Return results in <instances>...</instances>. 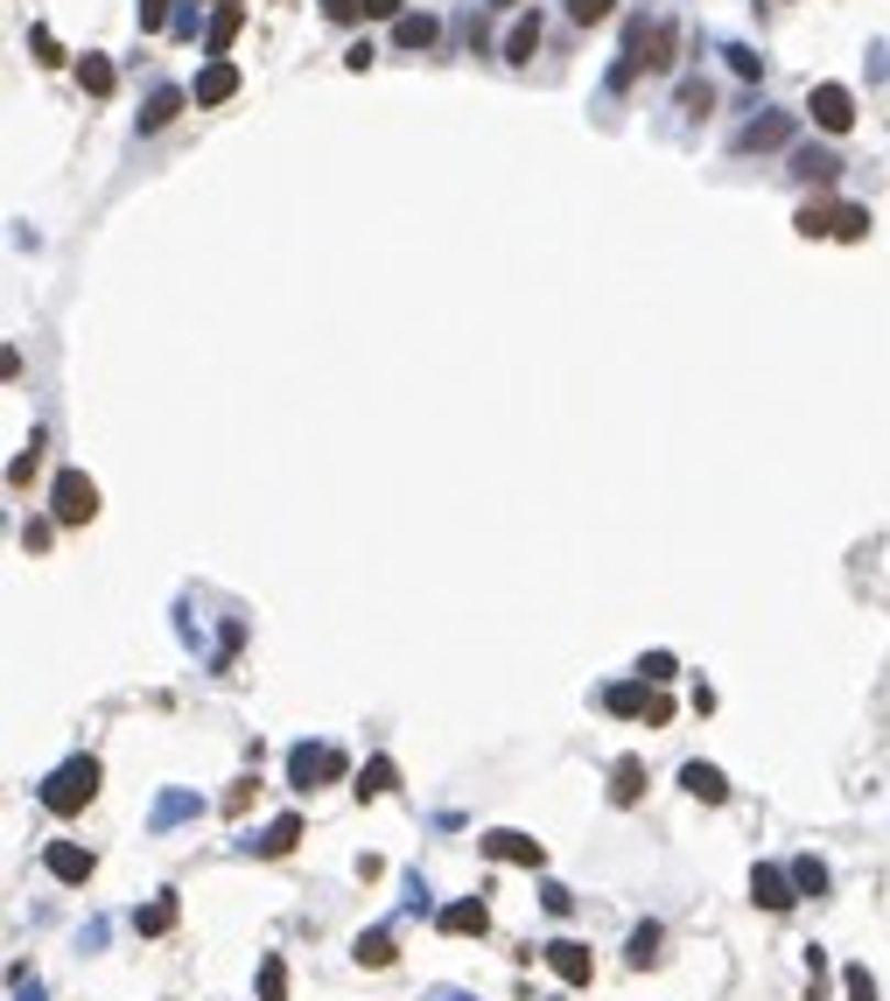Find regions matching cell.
<instances>
[{
	"label": "cell",
	"mask_w": 890,
	"mask_h": 1001,
	"mask_svg": "<svg viewBox=\"0 0 890 1001\" xmlns=\"http://www.w3.org/2000/svg\"><path fill=\"white\" fill-rule=\"evenodd\" d=\"M330 778H344V749H288V784L295 792H316V784H330Z\"/></svg>",
	"instance_id": "cell-5"
},
{
	"label": "cell",
	"mask_w": 890,
	"mask_h": 1001,
	"mask_svg": "<svg viewBox=\"0 0 890 1001\" xmlns=\"http://www.w3.org/2000/svg\"><path fill=\"white\" fill-rule=\"evenodd\" d=\"M168 924H176V897H155L147 911H134V932H141V938H162Z\"/></svg>",
	"instance_id": "cell-17"
},
{
	"label": "cell",
	"mask_w": 890,
	"mask_h": 1001,
	"mask_svg": "<svg viewBox=\"0 0 890 1001\" xmlns=\"http://www.w3.org/2000/svg\"><path fill=\"white\" fill-rule=\"evenodd\" d=\"M435 924H442L449 938H477L484 924H491V911H484V897H463V903H449V911L435 917Z\"/></svg>",
	"instance_id": "cell-12"
},
{
	"label": "cell",
	"mask_w": 890,
	"mask_h": 1001,
	"mask_svg": "<svg viewBox=\"0 0 890 1001\" xmlns=\"http://www.w3.org/2000/svg\"><path fill=\"white\" fill-rule=\"evenodd\" d=\"M534 50H540V14H526V22L505 35V56H513V64H534Z\"/></svg>",
	"instance_id": "cell-20"
},
{
	"label": "cell",
	"mask_w": 890,
	"mask_h": 1001,
	"mask_svg": "<svg viewBox=\"0 0 890 1001\" xmlns=\"http://www.w3.org/2000/svg\"><path fill=\"white\" fill-rule=\"evenodd\" d=\"M50 518L56 526H91V518H99V484H91L85 470H64L56 491H50Z\"/></svg>",
	"instance_id": "cell-3"
},
{
	"label": "cell",
	"mask_w": 890,
	"mask_h": 1001,
	"mask_svg": "<svg viewBox=\"0 0 890 1001\" xmlns=\"http://www.w3.org/2000/svg\"><path fill=\"white\" fill-rule=\"evenodd\" d=\"M792 141V120L785 112H771V120H757L750 133H744V147H785Z\"/></svg>",
	"instance_id": "cell-23"
},
{
	"label": "cell",
	"mask_w": 890,
	"mask_h": 1001,
	"mask_svg": "<svg viewBox=\"0 0 890 1001\" xmlns=\"http://www.w3.org/2000/svg\"><path fill=\"white\" fill-rule=\"evenodd\" d=\"M323 14H330V22H358V14H365V0H323Z\"/></svg>",
	"instance_id": "cell-34"
},
{
	"label": "cell",
	"mask_w": 890,
	"mask_h": 1001,
	"mask_svg": "<svg viewBox=\"0 0 890 1001\" xmlns=\"http://www.w3.org/2000/svg\"><path fill=\"white\" fill-rule=\"evenodd\" d=\"M862 231H869V210H862V204H842V210H835V239H862Z\"/></svg>",
	"instance_id": "cell-29"
},
{
	"label": "cell",
	"mask_w": 890,
	"mask_h": 1001,
	"mask_svg": "<svg viewBox=\"0 0 890 1001\" xmlns=\"http://www.w3.org/2000/svg\"><path fill=\"white\" fill-rule=\"evenodd\" d=\"M750 897L765 903V911H792V903H800V882H792V869H771V861H757V869H750Z\"/></svg>",
	"instance_id": "cell-7"
},
{
	"label": "cell",
	"mask_w": 890,
	"mask_h": 1001,
	"mask_svg": "<svg viewBox=\"0 0 890 1001\" xmlns=\"http://www.w3.org/2000/svg\"><path fill=\"white\" fill-rule=\"evenodd\" d=\"M29 43H35V64H64V50H56V35H50V29H35Z\"/></svg>",
	"instance_id": "cell-33"
},
{
	"label": "cell",
	"mask_w": 890,
	"mask_h": 1001,
	"mask_svg": "<svg viewBox=\"0 0 890 1001\" xmlns=\"http://www.w3.org/2000/svg\"><path fill=\"white\" fill-rule=\"evenodd\" d=\"M603 707H611V715H624V722H652V728L673 722V701H667V693H652V680H624V686H611V693H603Z\"/></svg>",
	"instance_id": "cell-4"
},
{
	"label": "cell",
	"mask_w": 890,
	"mask_h": 1001,
	"mask_svg": "<svg viewBox=\"0 0 890 1001\" xmlns=\"http://www.w3.org/2000/svg\"><path fill=\"white\" fill-rule=\"evenodd\" d=\"M260 1001H288V967H281V959L260 967Z\"/></svg>",
	"instance_id": "cell-28"
},
{
	"label": "cell",
	"mask_w": 890,
	"mask_h": 1001,
	"mask_svg": "<svg viewBox=\"0 0 890 1001\" xmlns=\"http://www.w3.org/2000/svg\"><path fill=\"white\" fill-rule=\"evenodd\" d=\"M176 112H183V91H176V85H168V91H155V99H147V112H141V127H147V133H162L168 120H176Z\"/></svg>",
	"instance_id": "cell-22"
},
{
	"label": "cell",
	"mask_w": 890,
	"mask_h": 1001,
	"mask_svg": "<svg viewBox=\"0 0 890 1001\" xmlns=\"http://www.w3.org/2000/svg\"><path fill=\"white\" fill-rule=\"evenodd\" d=\"M168 22V0H141V29H162Z\"/></svg>",
	"instance_id": "cell-35"
},
{
	"label": "cell",
	"mask_w": 890,
	"mask_h": 1001,
	"mask_svg": "<svg viewBox=\"0 0 890 1001\" xmlns=\"http://www.w3.org/2000/svg\"><path fill=\"white\" fill-rule=\"evenodd\" d=\"M393 35H400V50H428L442 29H435V14H400V22H393Z\"/></svg>",
	"instance_id": "cell-18"
},
{
	"label": "cell",
	"mask_w": 890,
	"mask_h": 1001,
	"mask_svg": "<svg viewBox=\"0 0 890 1001\" xmlns=\"http://www.w3.org/2000/svg\"><path fill=\"white\" fill-rule=\"evenodd\" d=\"M358 967H393V932H365V938H358Z\"/></svg>",
	"instance_id": "cell-24"
},
{
	"label": "cell",
	"mask_w": 890,
	"mask_h": 1001,
	"mask_svg": "<svg viewBox=\"0 0 890 1001\" xmlns=\"http://www.w3.org/2000/svg\"><path fill=\"white\" fill-rule=\"evenodd\" d=\"M673 64V22H638L631 43H624V64H617V85H631L638 70H667Z\"/></svg>",
	"instance_id": "cell-2"
},
{
	"label": "cell",
	"mask_w": 890,
	"mask_h": 1001,
	"mask_svg": "<svg viewBox=\"0 0 890 1001\" xmlns=\"http://www.w3.org/2000/svg\"><path fill=\"white\" fill-rule=\"evenodd\" d=\"M611 8H617V0H568V14H575L582 29H590V22H603V14H611Z\"/></svg>",
	"instance_id": "cell-31"
},
{
	"label": "cell",
	"mask_w": 890,
	"mask_h": 1001,
	"mask_svg": "<svg viewBox=\"0 0 890 1001\" xmlns=\"http://www.w3.org/2000/svg\"><path fill=\"white\" fill-rule=\"evenodd\" d=\"M638 792H646V763L624 757V763L611 770V805H638Z\"/></svg>",
	"instance_id": "cell-16"
},
{
	"label": "cell",
	"mask_w": 890,
	"mask_h": 1001,
	"mask_svg": "<svg viewBox=\"0 0 890 1001\" xmlns=\"http://www.w3.org/2000/svg\"><path fill=\"white\" fill-rule=\"evenodd\" d=\"M792 224H800V239H827V231H835V210L806 204V210H800V218H792Z\"/></svg>",
	"instance_id": "cell-27"
},
{
	"label": "cell",
	"mask_w": 890,
	"mask_h": 1001,
	"mask_svg": "<svg viewBox=\"0 0 890 1001\" xmlns=\"http://www.w3.org/2000/svg\"><path fill=\"white\" fill-rule=\"evenodd\" d=\"M365 14H393L400 22V0H365Z\"/></svg>",
	"instance_id": "cell-36"
},
{
	"label": "cell",
	"mask_w": 890,
	"mask_h": 1001,
	"mask_svg": "<svg viewBox=\"0 0 890 1001\" xmlns=\"http://www.w3.org/2000/svg\"><path fill=\"white\" fill-rule=\"evenodd\" d=\"M547 967H554L568 988H590L596 959H590V946H575V938H554V946H547Z\"/></svg>",
	"instance_id": "cell-11"
},
{
	"label": "cell",
	"mask_w": 890,
	"mask_h": 1001,
	"mask_svg": "<svg viewBox=\"0 0 890 1001\" xmlns=\"http://www.w3.org/2000/svg\"><path fill=\"white\" fill-rule=\"evenodd\" d=\"M245 29V8H239V0H224V8H218V22H211V56H224V50H232V35Z\"/></svg>",
	"instance_id": "cell-19"
},
{
	"label": "cell",
	"mask_w": 890,
	"mask_h": 1001,
	"mask_svg": "<svg viewBox=\"0 0 890 1001\" xmlns=\"http://www.w3.org/2000/svg\"><path fill=\"white\" fill-rule=\"evenodd\" d=\"M638 680H652V686H667V680H673V659H667V651H652V659H646V666H638Z\"/></svg>",
	"instance_id": "cell-32"
},
{
	"label": "cell",
	"mask_w": 890,
	"mask_h": 1001,
	"mask_svg": "<svg viewBox=\"0 0 890 1001\" xmlns=\"http://www.w3.org/2000/svg\"><path fill=\"white\" fill-rule=\"evenodd\" d=\"M842 988H848V1001H877V980H869V967H848Z\"/></svg>",
	"instance_id": "cell-30"
},
{
	"label": "cell",
	"mask_w": 890,
	"mask_h": 1001,
	"mask_svg": "<svg viewBox=\"0 0 890 1001\" xmlns=\"http://www.w3.org/2000/svg\"><path fill=\"white\" fill-rule=\"evenodd\" d=\"M792 882H800V897H827V869H821L813 855H800V861H792Z\"/></svg>",
	"instance_id": "cell-25"
},
{
	"label": "cell",
	"mask_w": 890,
	"mask_h": 1001,
	"mask_svg": "<svg viewBox=\"0 0 890 1001\" xmlns=\"http://www.w3.org/2000/svg\"><path fill=\"white\" fill-rule=\"evenodd\" d=\"M680 784H688L702 805H723V799H729V778H723L715 763H688V770H680Z\"/></svg>",
	"instance_id": "cell-14"
},
{
	"label": "cell",
	"mask_w": 890,
	"mask_h": 1001,
	"mask_svg": "<svg viewBox=\"0 0 890 1001\" xmlns=\"http://www.w3.org/2000/svg\"><path fill=\"white\" fill-rule=\"evenodd\" d=\"M806 112H813V127H821V133H848V127H856V91H848V85H813Z\"/></svg>",
	"instance_id": "cell-6"
},
{
	"label": "cell",
	"mask_w": 890,
	"mask_h": 1001,
	"mask_svg": "<svg viewBox=\"0 0 890 1001\" xmlns=\"http://www.w3.org/2000/svg\"><path fill=\"white\" fill-rule=\"evenodd\" d=\"M78 85L91 91V99H112V85H120V77H112L106 56H85V64H78Z\"/></svg>",
	"instance_id": "cell-21"
},
{
	"label": "cell",
	"mask_w": 890,
	"mask_h": 1001,
	"mask_svg": "<svg viewBox=\"0 0 890 1001\" xmlns=\"http://www.w3.org/2000/svg\"><path fill=\"white\" fill-rule=\"evenodd\" d=\"M232 91H239V64H232V56H211V64L197 70V85H189V99H197V106H224Z\"/></svg>",
	"instance_id": "cell-8"
},
{
	"label": "cell",
	"mask_w": 890,
	"mask_h": 1001,
	"mask_svg": "<svg viewBox=\"0 0 890 1001\" xmlns=\"http://www.w3.org/2000/svg\"><path fill=\"white\" fill-rule=\"evenodd\" d=\"M393 784H400V770H393V757H372L365 770H358V784H351V792H358V799H386Z\"/></svg>",
	"instance_id": "cell-15"
},
{
	"label": "cell",
	"mask_w": 890,
	"mask_h": 1001,
	"mask_svg": "<svg viewBox=\"0 0 890 1001\" xmlns=\"http://www.w3.org/2000/svg\"><path fill=\"white\" fill-rule=\"evenodd\" d=\"M43 869H50L56 882H85L99 861H91V847H78V840H50V847H43Z\"/></svg>",
	"instance_id": "cell-9"
},
{
	"label": "cell",
	"mask_w": 890,
	"mask_h": 1001,
	"mask_svg": "<svg viewBox=\"0 0 890 1001\" xmlns=\"http://www.w3.org/2000/svg\"><path fill=\"white\" fill-rule=\"evenodd\" d=\"M484 855H491V861H519V869H540L547 847L526 840V834H513V826H498V834H484Z\"/></svg>",
	"instance_id": "cell-10"
},
{
	"label": "cell",
	"mask_w": 890,
	"mask_h": 1001,
	"mask_svg": "<svg viewBox=\"0 0 890 1001\" xmlns=\"http://www.w3.org/2000/svg\"><path fill=\"white\" fill-rule=\"evenodd\" d=\"M35 799H43V813H56V820L85 813V805L99 799V757H70V763H56Z\"/></svg>",
	"instance_id": "cell-1"
},
{
	"label": "cell",
	"mask_w": 890,
	"mask_h": 1001,
	"mask_svg": "<svg viewBox=\"0 0 890 1001\" xmlns=\"http://www.w3.org/2000/svg\"><path fill=\"white\" fill-rule=\"evenodd\" d=\"M631 967H659V924H638L631 932Z\"/></svg>",
	"instance_id": "cell-26"
},
{
	"label": "cell",
	"mask_w": 890,
	"mask_h": 1001,
	"mask_svg": "<svg viewBox=\"0 0 890 1001\" xmlns=\"http://www.w3.org/2000/svg\"><path fill=\"white\" fill-rule=\"evenodd\" d=\"M295 840H301V820L288 813V820H274L267 834H260V840H245V847H253L260 861H281V855H295Z\"/></svg>",
	"instance_id": "cell-13"
}]
</instances>
